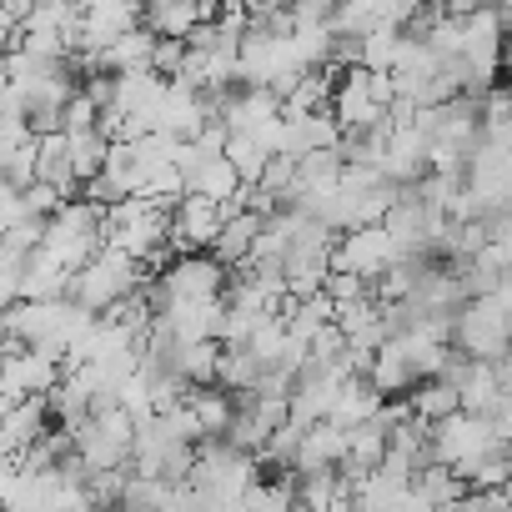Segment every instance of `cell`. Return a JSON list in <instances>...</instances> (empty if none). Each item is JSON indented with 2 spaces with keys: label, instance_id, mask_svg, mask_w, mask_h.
<instances>
[{
  "label": "cell",
  "instance_id": "obj_1",
  "mask_svg": "<svg viewBox=\"0 0 512 512\" xmlns=\"http://www.w3.org/2000/svg\"><path fill=\"white\" fill-rule=\"evenodd\" d=\"M101 246L131 256L141 272H146V267L161 272V256H166V246H171L166 206L141 201V196H126V201L106 206V211H101Z\"/></svg>",
  "mask_w": 512,
  "mask_h": 512
},
{
  "label": "cell",
  "instance_id": "obj_2",
  "mask_svg": "<svg viewBox=\"0 0 512 512\" xmlns=\"http://www.w3.org/2000/svg\"><path fill=\"white\" fill-rule=\"evenodd\" d=\"M141 282H146V272L131 262V256L101 246L86 267H76V272L66 277V302H76V307L91 312V317H106V312H116L121 302H131V297L141 292Z\"/></svg>",
  "mask_w": 512,
  "mask_h": 512
},
{
  "label": "cell",
  "instance_id": "obj_3",
  "mask_svg": "<svg viewBox=\"0 0 512 512\" xmlns=\"http://www.w3.org/2000/svg\"><path fill=\"white\" fill-rule=\"evenodd\" d=\"M507 312H512L507 287L462 302L457 317L447 322V347L467 362H502L507 357Z\"/></svg>",
  "mask_w": 512,
  "mask_h": 512
},
{
  "label": "cell",
  "instance_id": "obj_4",
  "mask_svg": "<svg viewBox=\"0 0 512 512\" xmlns=\"http://www.w3.org/2000/svg\"><path fill=\"white\" fill-rule=\"evenodd\" d=\"M256 482H262V462H256L251 452H236L231 442H196L191 472H186V487H191L196 497L241 507V497H246Z\"/></svg>",
  "mask_w": 512,
  "mask_h": 512
},
{
  "label": "cell",
  "instance_id": "obj_5",
  "mask_svg": "<svg viewBox=\"0 0 512 512\" xmlns=\"http://www.w3.org/2000/svg\"><path fill=\"white\" fill-rule=\"evenodd\" d=\"M392 111V76H372L362 66L337 71L332 76V96H327V116L342 136H367L387 121Z\"/></svg>",
  "mask_w": 512,
  "mask_h": 512
},
{
  "label": "cell",
  "instance_id": "obj_6",
  "mask_svg": "<svg viewBox=\"0 0 512 512\" xmlns=\"http://www.w3.org/2000/svg\"><path fill=\"white\" fill-rule=\"evenodd\" d=\"M502 447H507V442H502V437L492 432V422L477 417V412H452V417H442L437 427H427V462L447 467L457 482H467L472 467H477L482 457L502 452Z\"/></svg>",
  "mask_w": 512,
  "mask_h": 512
},
{
  "label": "cell",
  "instance_id": "obj_7",
  "mask_svg": "<svg viewBox=\"0 0 512 512\" xmlns=\"http://www.w3.org/2000/svg\"><path fill=\"white\" fill-rule=\"evenodd\" d=\"M131 442H136V422H131L121 407L91 412L81 427H71V457L81 462L86 477L126 472V467H131Z\"/></svg>",
  "mask_w": 512,
  "mask_h": 512
},
{
  "label": "cell",
  "instance_id": "obj_8",
  "mask_svg": "<svg viewBox=\"0 0 512 512\" xmlns=\"http://www.w3.org/2000/svg\"><path fill=\"white\" fill-rule=\"evenodd\" d=\"M41 251L61 272L86 267L91 256L101 251V211L91 201H66L61 211H51L41 221Z\"/></svg>",
  "mask_w": 512,
  "mask_h": 512
},
{
  "label": "cell",
  "instance_id": "obj_9",
  "mask_svg": "<svg viewBox=\"0 0 512 512\" xmlns=\"http://www.w3.org/2000/svg\"><path fill=\"white\" fill-rule=\"evenodd\" d=\"M397 267V251L387 241L382 226H357V231H342L332 241V272L352 277V282H382L387 272Z\"/></svg>",
  "mask_w": 512,
  "mask_h": 512
},
{
  "label": "cell",
  "instance_id": "obj_10",
  "mask_svg": "<svg viewBox=\"0 0 512 512\" xmlns=\"http://www.w3.org/2000/svg\"><path fill=\"white\" fill-rule=\"evenodd\" d=\"M131 31H141V6H131V0H91V6H76V51H86V56H106Z\"/></svg>",
  "mask_w": 512,
  "mask_h": 512
},
{
  "label": "cell",
  "instance_id": "obj_11",
  "mask_svg": "<svg viewBox=\"0 0 512 512\" xmlns=\"http://www.w3.org/2000/svg\"><path fill=\"white\" fill-rule=\"evenodd\" d=\"M206 126H211L206 96L191 91V86H181V81H166L161 106H156V116H151V136H166L171 146H186V141H196Z\"/></svg>",
  "mask_w": 512,
  "mask_h": 512
},
{
  "label": "cell",
  "instance_id": "obj_12",
  "mask_svg": "<svg viewBox=\"0 0 512 512\" xmlns=\"http://www.w3.org/2000/svg\"><path fill=\"white\" fill-rule=\"evenodd\" d=\"M61 382V362H51L46 352H26L11 347L6 362H0V392L6 402H46Z\"/></svg>",
  "mask_w": 512,
  "mask_h": 512
},
{
  "label": "cell",
  "instance_id": "obj_13",
  "mask_svg": "<svg viewBox=\"0 0 512 512\" xmlns=\"http://www.w3.org/2000/svg\"><path fill=\"white\" fill-rule=\"evenodd\" d=\"M221 221H226V211L211 206V201H201V196H176V201L166 206V226H171L176 256H186V251H211Z\"/></svg>",
  "mask_w": 512,
  "mask_h": 512
},
{
  "label": "cell",
  "instance_id": "obj_14",
  "mask_svg": "<svg viewBox=\"0 0 512 512\" xmlns=\"http://www.w3.org/2000/svg\"><path fill=\"white\" fill-rule=\"evenodd\" d=\"M342 131L332 126L327 111H312V116H282V131H277V156L287 161H302V156H322V151H337Z\"/></svg>",
  "mask_w": 512,
  "mask_h": 512
},
{
  "label": "cell",
  "instance_id": "obj_15",
  "mask_svg": "<svg viewBox=\"0 0 512 512\" xmlns=\"http://www.w3.org/2000/svg\"><path fill=\"white\" fill-rule=\"evenodd\" d=\"M46 432H51L46 402H11V407H6V417H0V457H6V462L26 457Z\"/></svg>",
  "mask_w": 512,
  "mask_h": 512
},
{
  "label": "cell",
  "instance_id": "obj_16",
  "mask_svg": "<svg viewBox=\"0 0 512 512\" xmlns=\"http://www.w3.org/2000/svg\"><path fill=\"white\" fill-rule=\"evenodd\" d=\"M211 16V6H196V0H151V6L141 11V31L151 41H181Z\"/></svg>",
  "mask_w": 512,
  "mask_h": 512
},
{
  "label": "cell",
  "instance_id": "obj_17",
  "mask_svg": "<svg viewBox=\"0 0 512 512\" xmlns=\"http://www.w3.org/2000/svg\"><path fill=\"white\" fill-rule=\"evenodd\" d=\"M181 407H186V417H191V427H196L201 442H221L226 427H231V407L236 402L221 387H186L181 392Z\"/></svg>",
  "mask_w": 512,
  "mask_h": 512
},
{
  "label": "cell",
  "instance_id": "obj_18",
  "mask_svg": "<svg viewBox=\"0 0 512 512\" xmlns=\"http://www.w3.org/2000/svg\"><path fill=\"white\" fill-rule=\"evenodd\" d=\"M342 452H347V432L332 427V422H312V427H302V447H297V467H292V477H307V472H337V467H342Z\"/></svg>",
  "mask_w": 512,
  "mask_h": 512
},
{
  "label": "cell",
  "instance_id": "obj_19",
  "mask_svg": "<svg viewBox=\"0 0 512 512\" xmlns=\"http://www.w3.org/2000/svg\"><path fill=\"white\" fill-rule=\"evenodd\" d=\"M256 236H262V216L246 211V206H236V211H226V221H221V231H216V241H211L206 256H216V262L231 272V267H241L246 256H251Z\"/></svg>",
  "mask_w": 512,
  "mask_h": 512
},
{
  "label": "cell",
  "instance_id": "obj_20",
  "mask_svg": "<svg viewBox=\"0 0 512 512\" xmlns=\"http://www.w3.org/2000/svg\"><path fill=\"white\" fill-rule=\"evenodd\" d=\"M292 502L307 512H352V477H342V472L292 477Z\"/></svg>",
  "mask_w": 512,
  "mask_h": 512
},
{
  "label": "cell",
  "instance_id": "obj_21",
  "mask_svg": "<svg viewBox=\"0 0 512 512\" xmlns=\"http://www.w3.org/2000/svg\"><path fill=\"white\" fill-rule=\"evenodd\" d=\"M36 181L41 186H51L61 201H71L81 186H76V176H71V156H66V136L61 131H51V136H36Z\"/></svg>",
  "mask_w": 512,
  "mask_h": 512
},
{
  "label": "cell",
  "instance_id": "obj_22",
  "mask_svg": "<svg viewBox=\"0 0 512 512\" xmlns=\"http://www.w3.org/2000/svg\"><path fill=\"white\" fill-rule=\"evenodd\" d=\"M387 402L367 387V377H342V387H337V397H332V412H327V422L332 427H357V422H367V417H377Z\"/></svg>",
  "mask_w": 512,
  "mask_h": 512
},
{
  "label": "cell",
  "instance_id": "obj_23",
  "mask_svg": "<svg viewBox=\"0 0 512 512\" xmlns=\"http://www.w3.org/2000/svg\"><path fill=\"white\" fill-rule=\"evenodd\" d=\"M407 492H412V497H417V502H422L427 512H442V507H452V502H457V497H462L467 487H462V482H457V477H452L447 467L427 462V467H417V472H412Z\"/></svg>",
  "mask_w": 512,
  "mask_h": 512
},
{
  "label": "cell",
  "instance_id": "obj_24",
  "mask_svg": "<svg viewBox=\"0 0 512 512\" xmlns=\"http://www.w3.org/2000/svg\"><path fill=\"white\" fill-rule=\"evenodd\" d=\"M66 277H71V272H61L51 256L36 246L31 267H26V277H21V302H61V297H66Z\"/></svg>",
  "mask_w": 512,
  "mask_h": 512
},
{
  "label": "cell",
  "instance_id": "obj_25",
  "mask_svg": "<svg viewBox=\"0 0 512 512\" xmlns=\"http://www.w3.org/2000/svg\"><path fill=\"white\" fill-rule=\"evenodd\" d=\"M151 51H156V41L146 31H131L101 56V71L106 76H141V71H151Z\"/></svg>",
  "mask_w": 512,
  "mask_h": 512
},
{
  "label": "cell",
  "instance_id": "obj_26",
  "mask_svg": "<svg viewBox=\"0 0 512 512\" xmlns=\"http://www.w3.org/2000/svg\"><path fill=\"white\" fill-rule=\"evenodd\" d=\"M106 151H111V141H106L101 131H76V136H66V156H71V176H76V186H86V181L101 176Z\"/></svg>",
  "mask_w": 512,
  "mask_h": 512
},
{
  "label": "cell",
  "instance_id": "obj_27",
  "mask_svg": "<svg viewBox=\"0 0 512 512\" xmlns=\"http://www.w3.org/2000/svg\"><path fill=\"white\" fill-rule=\"evenodd\" d=\"M236 512H292V477H262L246 497H241V507Z\"/></svg>",
  "mask_w": 512,
  "mask_h": 512
},
{
  "label": "cell",
  "instance_id": "obj_28",
  "mask_svg": "<svg viewBox=\"0 0 512 512\" xmlns=\"http://www.w3.org/2000/svg\"><path fill=\"white\" fill-rule=\"evenodd\" d=\"M26 221H36V216L26 211V196H21L16 186L0 181V236H11V231H16V226H26Z\"/></svg>",
  "mask_w": 512,
  "mask_h": 512
},
{
  "label": "cell",
  "instance_id": "obj_29",
  "mask_svg": "<svg viewBox=\"0 0 512 512\" xmlns=\"http://www.w3.org/2000/svg\"><path fill=\"white\" fill-rule=\"evenodd\" d=\"M322 297L332 302V312H342V307H352V302H362V297H372L362 282H352V277H342V272H332L327 282H322Z\"/></svg>",
  "mask_w": 512,
  "mask_h": 512
},
{
  "label": "cell",
  "instance_id": "obj_30",
  "mask_svg": "<svg viewBox=\"0 0 512 512\" xmlns=\"http://www.w3.org/2000/svg\"><path fill=\"white\" fill-rule=\"evenodd\" d=\"M6 51H11V31L0 26V61H6Z\"/></svg>",
  "mask_w": 512,
  "mask_h": 512
},
{
  "label": "cell",
  "instance_id": "obj_31",
  "mask_svg": "<svg viewBox=\"0 0 512 512\" xmlns=\"http://www.w3.org/2000/svg\"><path fill=\"white\" fill-rule=\"evenodd\" d=\"M6 407H11V402H6V392H0V417H6Z\"/></svg>",
  "mask_w": 512,
  "mask_h": 512
},
{
  "label": "cell",
  "instance_id": "obj_32",
  "mask_svg": "<svg viewBox=\"0 0 512 512\" xmlns=\"http://www.w3.org/2000/svg\"><path fill=\"white\" fill-rule=\"evenodd\" d=\"M6 352H11V347H6V337H0V362H6Z\"/></svg>",
  "mask_w": 512,
  "mask_h": 512
}]
</instances>
